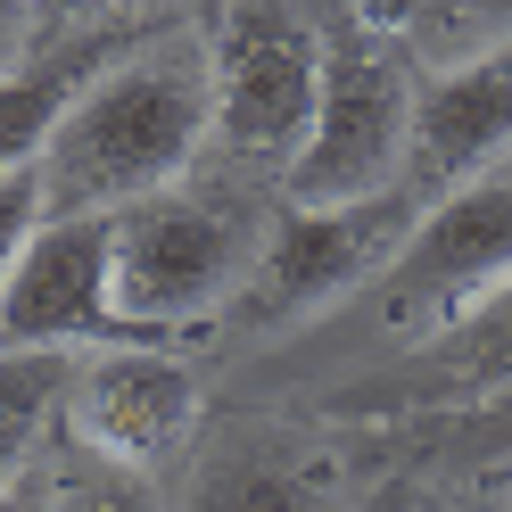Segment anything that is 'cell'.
I'll list each match as a JSON object with an SVG mask.
<instances>
[{
	"instance_id": "1",
	"label": "cell",
	"mask_w": 512,
	"mask_h": 512,
	"mask_svg": "<svg viewBox=\"0 0 512 512\" xmlns=\"http://www.w3.org/2000/svg\"><path fill=\"white\" fill-rule=\"evenodd\" d=\"M215 124V83H207V50L190 42H157V50H124L116 67L67 108V124L42 149V223L58 215H116L190 174Z\"/></svg>"
},
{
	"instance_id": "2",
	"label": "cell",
	"mask_w": 512,
	"mask_h": 512,
	"mask_svg": "<svg viewBox=\"0 0 512 512\" xmlns=\"http://www.w3.org/2000/svg\"><path fill=\"white\" fill-rule=\"evenodd\" d=\"M273 207L248 199L240 182H166L149 199L108 215V298L124 314V331H182L223 314L265 248Z\"/></svg>"
},
{
	"instance_id": "3",
	"label": "cell",
	"mask_w": 512,
	"mask_h": 512,
	"mask_svg": "<svg viewBox=\"0 0 512 512\" xmlns=\"http://www.w3.org/2000/svg\"><path fill=\"white\" fill-rule=\"evenodd\" d=\"M413 141V50L397 34V9L347 0L339 25H323V91H314L306 149L281 174V207H347L405 190Z\"/></svg>"
},
{
	"instance_id": "4",
	"label": "cell",
	"mask_w": 512,
	"mask_h": 512,
	"mask_svg": "<svg viewBox=\"0 0 512 512\" xmlns=\"http://www.w3.org/2000/svg\"><path fill=\"white\" fill-rule=\"evenodd\" d=\"M504 290H512V174H488L430 199L413 240L356 290V306L380 339L422 347Z\"/></svg>"
},
{
	"instance_id": "5",
	"label": "cell",
	"mask_w": 512,
	"mask_h": 512,
	"mask_svg": "<svg viewBox=\"0 0 512 512\" xmlns=\"http://www.w3.org/2000/svg\"><path fill=\"white\" fill-rule=\"evenodd\" d=\"M215 124L207 133L256 174H290L306 149L314 91H323V25L306 17V0H223L215 9Z\"/></svg>"
},
{
	"instance_id": "6",
	"label": "cell",
	"mask_w": 512,
	"mask_h": 512,
	"mask_svg": "<svg viewBox=\"0 0 512 512\" xmlns=\"http://www.w3.org/2000/svg\"><path fill=\"white\" fill-rule=\"evenodd\" d=\"M413 223H422L413 190H380V199H347V207H281L232 306H248L256 331H298L314 314H331L339 298H356L413 240Z\"/></svg>"
},
{
	"instance_id": "7",
	"label": "cell",
	"mask_w": 512,
	"mask_h": 512,
	"mask_svg": "<svg viewBox=\"0 0 512 512\" xmlns=\"http://www.w3.org/2000/svg\"><path fill=\"white\" fill-rule=\"evenodd\" d=\"M67 430L83 455L100 463H124V471H157L166 455H182V438L199 430V372H190L182 356H166V347H91V356L67 372Z\"/></svg>"
},
{
	"instance_id": "8",
	"label": "cell",
	"mask_w": 512,
	"mask_h": 512,
	"mask_svg": "<svg viewBox=\"0 0 512 512\" xmlns=\"http://www.w3.org/2000/svg\"><path fill=\"white\" fill-rule=\"evenodd\" d=\"M133 339L108 298V215H58L25 240L0 290V356H75Z\"/></svg>"
},
{
	"instance_id": "9",
	"label": "cell",
	"mask_w": 512,
	"mask_h": 512,
	"mask_svg": "<svg viewBox=\"0 0 512 512\" xmlns=\"http://www.w3.org/2000/svg\"><path fill=\"white\" fill-rule=\"evenodd\" d=\"M512 166V42L430 67L413 83V141H405V190L446 199L463 182H488Z\"/></svg>"
},
{
	"instance_id": "10",
	"label": "cell",
	"mask_w": 512,
	"mask_h": 512,
	"mask_svg": "<svg viewBox=\"0 0 512 512\" xmlns=\"http://www.w3.org/2000/svg\"><path fill=\"white\" fill-rule=\"evenodd\" d=\"M174 512H347V463L298 430H232L199 455Z\"/></svg>"
},
{
	"instance_id": "11",
	"label": "cell",
	"mask_w": 512,
	"mask_h": 512,
	"mask_svg": "<svg viewBox=\"0 0 512 512\" xmlns=\"http://www.w3.org/2000/svg\"><path fill=\"white\" fill-rule=\"evenodd\" d=\"M512 397V290L463 314L455 331H438L422 347H405V364L389 380H372L364 397H347V413H488Z\"/></svg>"
},
{
	"instance_id": "12",
	"label": "cell",
	"mask_w": 512,
	"mask_h": 512,
	"mask_svg": "<svg viewBox=\"0 0 512 512\" xmlns=\"http://www.w3.org/2000/svg\"><path fill=\"white\" fill-rule=\"evenodd\" d=\"M116 58H124V34H91V42H58V50H42V58H25V67L0 75V182L42 166V149H50L58 124H67V108L116 67Z\"/></svg>"
},
{
	"instance_id": "13",
	"label": "cell",
	"mask_w": 512,
	"mask_h": 512,
	"mask_svg": "<svg viewBox=\"0 0 512 512\" xmlns=\"http://www.w3.org/2000/svg\"><path fill=\"white\" fill-rule=\"evenodd\" d=\"M75 356H0V488L34 471L50 413L67 405Z\"/></svg>"
},
{
	"instance_id": "14",
	"label": "cell",
	"mask_w": 512,
	"mask_h": 512,
	"mask_svg": "<svg viewBox=\"0 0 512 512\" xmlns=\"http://www.w3.org/2000/svg\"><path fill=\"white\" fill-rule=\"evenodd\" d=\"M397 34L413 58H479V50H504L512 42V0H397Z\"/></svg>"
},
{
	"instance_id": "15",
	"label": "cell",
	"mask_w": 512,
	"mask_h": 512,
	"mask_svg": "<svg viewBox=\"0 0 512 512\" xmlns=\"http://www.w3.org/2000/svg\"><path fill=\"white\" fill-rule=\"evenodd\" d=\"M50 496H58V512H166L149 496V471L100 463V455H83L75 438L58 446V463H50Z\"/></svg>"
},
{
	"instance_id": "16",
	"label": "cell",
	"mask_w": 512,
	"mask_h": 512,
	"mask_svg": "<svg viewBox=\"0 0 512 512\" xmlns=\"http://www.w3.org/2000/svg\"><path fill=\"white\" fill-rule=\"evenodd\" d=\"M34 232H42V182L34 174H9V182H0V290H9V273H17V256H25Z\"/></svg>"
},
{
	"instance_id": "17",
	"label": "cell",
	"mask_w": 512,
	"mask_h": 512,
	"mask_svg": "<svg viewBox=\"0 0 512 512\" xmlns=\"http://www.w3.org/2000/svg\"><path fill=\"white\" fill-rule=\"evenodd\" d=\"M455 438H479L471 455H479V463H496V471H512V397H504V405H488V413H463Z\"/></svg>"
},
{
	"instance_id": "18",
	"label": "cell",
	"mask_w": 512,
	"mask_h": 512,
	"mask_svg": "<svg viewBox=\"0 0 512 512\" xmlns=\"http://www.w3.org/2000/svg\"><path fill=\"white\" fill-rule=\"evenodd\" d=\"M0 512H58V496H50V471L34 463L25 479H9V488H0Z\"/></svg>"
},
{
	"instance_id": "19",
	"label": "cell",
	"mask_w": 512,
	"mask_h": 512,
	"mask_svg": "<svg viewBox=\"0 0 512 512\" xmlns=\"http://www.w3.org/2000/svg\"><path fill=\"white\" fill-rule=\"evenodd\" d=\"M364 512H413V496H405V479H397V488H380V496H372Z\"/></svg>"
},
{
	"instance_id": "20",
	"label": "cell",
	"mask_w": 512,
	"mask_h": 512,
	"mask_svg": "<svg viewBox=\"0 0 512 512\" xmlns=\"http://www.w3.org/2000/svg\"><path fill=\"white\" fill-rule=\"evenodd\" d=\"M50 9H116V0H50Z\"/></svg>"
},
{
	"instance_id": "21",
	"label": "cell",
	"mask_w": 512,
	"mask_h": 512,
	"mask_svg": "<svg viewBox=\"0 0 512 512\" xmlns=\"http://www.w3.org/2000/svg\"><path fill=\"white\" fill-rule=\"evenodd\" d=\"M504 174H512V166H504Z\"/></svg>"
}]
</instances>
